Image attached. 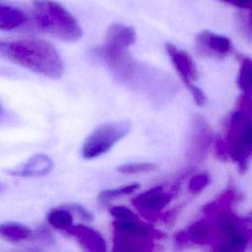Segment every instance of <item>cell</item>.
I'll return each mask as SVG.
<instances>
[{"instance_id": "cell-17", "label": "cell", "mask_w": 252, "mask_h": 252, "mask_svg": "<svg viewBox=\"0 0 252 252\" xmlns=\"http://www.w3.org/2000/svg\"><path fill=\"white\" fill-rule=\"evenodd\" d=\"M138 188H139V184L134 183V184L125 185V186H121V187L114 188V189L103 190L99 193V195L97 196V199H98L99 203L105 205V204H108V203H110L111 201H113L115 199H118L120 197L132 194Z\"/></svg>"}, {"instance_id": "cell-12", "label": "cell", "mask_w": 252, "mask_h": 252, "mask_svg": "<svg viewBox=\"0 0 252 252\" xmlns=\"http://www.w3.org/2000/svg\"><path fill=\"white\" fill-rule=\"evenodd\" d=\"M197 47L200 52L212 56H223L228 54L232 49L231 42L227 37L208 31L198 34Z\"/></svg>"}, {"instance_id": "cell-19", "label": "cell", "mask_w": 252, "mask_h": 252, "mask_svg": "<svg viewBox=\"0 0 252 252\" xmlns=\"http://www.w3.org/2000/svg\"><path fill=\"white\" fill-rule=\"evenodd\" d=\"M210 183V177L208 174L201 173L194 175L189 182V189L192 193H199Z\"/></svg>"}, {"instance_id": "cell-11", "label": "cell", "mask_w": 252, "mask_h": 252, "mask_svg": "<svg viewBox=\"0 0 252 252\" xmlns=\"http://www.w3.org/2000/svg\"><path fill=\"white\" fill-rule=\"evenodd\" d=\"M53 168L52 159L43 154L31 157L24 163L7 170L8 174L18 177H39L48 174Z\"/></svg>"}, {"instance_id": "cell-13", "label": "cell", "mask_w": 252, "mask_h": 252, "mask_svg": "<svg viewBox=\"0 0 252 252\" xmlns=\"http://www.w3.org/2000/svg\"><path fill=\"white\" fill-rule=\"evenodd\" d=\"M27 20L28 17L23 10L0 0V30L11 31L20 28Z\"/></svg>"}, {"instance_id": "cell-16", "label": "cell", "mask_w": 252, "mask_h": 252, "mask_svg": "<svg viewBox=\"0 0 252 252\" xmlns=\"http://www.w3.org/2000/svg\"><path fill=\"white\" fill-rule=\"evenodd\" d=\"M237 82L245 94L252 95V59L248 57L242 59Z\"/></svg>"}, {"instance_id": "cell-10", "label": "cell", "mask_w": 252, "mask_h": 252, "mask_svg": "<svg viewBox=\"0 0 252 252\" xmlns=\"http://www.w3.org/2000/svg\"><path fill=\"white\" fill-rule=\"evenodd\" d=\"M65 232L73 236L84 250L91 252H104L106 250V242L103 236L92 227L84 224H72Z\"/></svg>"}, {"instance_id": "cell-22", "label": "cell", "mask_w": 252, "mask_h": 252, "mask_svg": "<svg viewBox=\"0 0 252 252\" xmlns=\"http://www.w3.org/2000/svg\"><path fill=\"white\" fill-rule=\"evenodd\" d=\"M238 110L252 117V97L251 95L243 94L238 101Z\"/></svg>"}, {"instance_id": "cell-27", "label": "cell", "mask_w": 252, "mask_h": 252, "mask_svg": "<svg viewBox=\"0 0 252 252\" xmlns=\"http://www.w3.org/2000/svg\"><path fill=\"white\" fill-rule=\"evenodd\" d=\"M251 245H252V242H251Z\"/></svg>"}, {"instance_id": "cell-9", "label": "cell", "mask_w": 252, "mask_h": 252, "mask_svg": "<svg viewBox=\"0 0 252 252\" xmlns=\"http://www.w3.org/2000/svg\"><path fill=\"white\" fill-rule=\"evenodd\" d=\"M172 194L165 191L162 186L151 188L132 199L133 206L149 220L156 219L162 209L169 204Z\"/></svg>"}, {"instance_id": "cell-4", "label": "cell", "mask_w": 252, "mask_h": 252, "mask_svg": "<svg viewBox=\"0 0 252 252\" xmlns=\"http://www.w3.org/2000/svg\"><path fill=\"white\" fill-rule=\"evenodd\" d=\"M114 251H146L152 250L154 240L162 233L150 224L135 220H115L112 222Z\"/></svg>"}, {"instance_id": "cell-21", "label": "cell", "mask_w": 252, "mask_h": 252, "mask_svg": "<svg viewBox=\"0 0 252 252\" xmlns=\"http://www.w3.org/2000/svg\"><path fill=\"white\" fill-rule=\"evenodd\" d=\"M67 209H69L71 212H74L77 216H79L83 220L91 221L94 219V216L91 212H89L85 207L79 205V204H71L67 206H63Z\"/></svg>"}, {"instance_id": "cell-3", "label": "cell", "mask_w": 252, "mask_h": 252, "mask_svg": "<svg viewBox=\"0 0 252 252\" xmlns=\"http://www.w3.org/2000/svg\"><path fill=\"white\" fill-rule=\"evenodd\" d=\"M135 41L136 32L132 27L113 24L106 32L104 42L93 51L94 56L106 64L114 76L134 60L129 48Z\"/></svg>"}, {"instance_id": "cell-2", "label": "cell", "mask_w": 252, "mask_h": 252, "mask_svg": "<svg viewBox=\"0 0 252 252\" xmlns=\"http://www.w3.org/2000/svg\"><path fill=\"white\" fill-rule=\"evenodd\" d=\"M32 19L39 31L63 41L74 42L82 37L83 31L77 20L53 0L34 1Z\"/></svg>"}, {"instance_id": "cell-18", "label": "cell", "mask_w": 252, "mask_h": 252, "mask_svg": "<svg viewBox=\"0 0 252 252\" xmlns=\"http://www.w3.org/2000/svg\"><path fill=\"white\" fill-rule=\"evenodd\" d=\"M157 168V165L152 162H131L124 163L117 166L116 170L123 174H137L153 171Z\"/></svg>"}, {"instance_id": "cell-20", "label": "cell", "mask_w": 252, "mask_h": 252, "mask_svg": "<svg viewBox=\"0 0 252 252\" xmlns=\"http://www.w3.org/2000/svg\"><path fill=\"white\" fill-rule=\"evenodd\" d=\"M110 215L115 220H135L138 216L132 212L130 209L123 206H113L109 209Z\"/></svg>"}, {"instance_id": "cell-26", "label": "cell", "mask_w": 252, "mask_h": 252, "mask_svg": "<svg viewBox=\"0 0 252 252\" xmlns=\"http://www.w3.org/2000/svg\"><path fill=\"white\" fill-rule=\"evenodd\" d=\"M3 190V185L0 183V192Z\"/></svg>"}, {"instance_id": "cell-8", "label": "cell", "mask_w": 252, "mask_h": 252, "mask_svg": "<svg viewBox=\"0 0 252 252\" xmlns=\"http://www.w3.org/2000/svg\"><path fill=\"white\" fill-rule=\"evenodd\" d=\"M211 141L212 132L209 125L202 117L195 116L192 120L187 146V158L191 163H200L206 158Z\"/></svg>"}, {"instance_id": "cell-14", "label": "cell", "mask_w": 252, "mask_h": 252, "mask_svg": "<svg viewBox=\"0 0 252 252\" xmlns=\"http://www.w3.org/2000/svg\"><path fill=\"white\" fill-rule=\"evenodd\" d=\"M32 231L30 227L19 222L0 223V238L10 242H20L30 238Z\"/></svg>"}, {"instance_id": "cell-7", "label": "cell", "mask_w": 252, "mask_h": 252, "mask_svg": "<svg viewBox=\"0 0 252 252\" xmlns=\"http://www.w3.org/2000/svg\"><path fill=\"white\" fill-rule=\"evenodd\" d=\"M165 48L172 61V64L181 77L183 83L190 90L196 103L199 105L204 104L206 100L205 94L193 84V82L197 79V68L191 56L185 51L177 49L171 43H166Z\"/></svg>"}, {"instance_id": "cell-25", "label": "cell", "mask_w": 252, "mask_h": 252, "mask_svg": "<svg viewBox=\"0 0 252 252\" xmlns=\"http://www.w3.org/2000/svg\"><path fill=\"white\" fill-rule=\"evenodd\" d=\"M249 21H250V25L252 26V10H250V15H249Z\"/></svg>"}, {"instance_id": "cell-15", "label": "cell", "mask_w": 252, "mask_h": 252, "mask_svg": "<svg viewBox=\"0 0 252 252\" xmlns=\"http://www.w3.org/2000/svg\"><path fill=\"white\" fill-rule=\"evenodd\" d=\"M71 213L69 209L63 206L61 208H55L47 214V220L52 227L65 231L73 224V216Z\"/></svg>"}, {"instance_id": "cell-24", "label": "cell", "mask_w": 252, "mask_h": 252, "mask_svg": "<svg viewBox=\"0 0 252 252\" xmlns=\"http://www.w3.org/2000/svg\"><path fill=\"white\" fill-rule=\"evenodd\" d=\"M3 113H4V108H3V106H2V104H1V102H0V118H1V116L3 115Z\"/></svg>"}, {"instance_id": "cell-6", "label": "cell", "mask_w": 252, "mask_h": 252, "mask_svg": "<svg viewBox=\"0 0 252 252\" xmlns=\"http://www.w3.org/2000/svg\"><path fill=\"white\" fill-rule=\"evenodd\" d=\"M128 120L106 122L97 126L85 140L81 153L86 159L98 158L109 152L130 131Z\"/></svg>"}, {"instance_id": "cell-23", "label": "cell", "mask_w": 252, "mask_h": 252, "mask_svg": "<svg viewBox=\"0 0 252 252\" xmlns=\"http://www.w3.org/2000/svg\"><path fill=\"white\" fill-rule=\"evenodd\" d=\"M222 1L228 4H231L233 6H236L238 8L252 10V0H222Z\"/></svg>"}, {"instance_id": "cell-5", "label": "cell", "mask_w": 252, "mask_h": 252, "mask_svg": "<svg viewBox=\"0 0 252 252\" xmlns=\"http://www.w3.org/2000/svg\"><path fill=\"white\" fill-rule=\"evenodd\" d=\"M224 144L227 155L244 171L252 158V117L235 110L228 119Z\"/></svg>"}, {"instance_id": "cell-1", "label": "cell", "mask_w": 252, "mask_h": 252, "mask_svg": "<svg viewBox=\"0 0 252 252\" xmlns=\"http://www.w3.org/2000/svg\"><path fill=\"white\" fill-rule=\"evenodd\" d=\"M0 57L51 79H59L64 73L58 51L52 44L39 38L0 40Z\"/></svg>"}]
</instances>
